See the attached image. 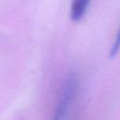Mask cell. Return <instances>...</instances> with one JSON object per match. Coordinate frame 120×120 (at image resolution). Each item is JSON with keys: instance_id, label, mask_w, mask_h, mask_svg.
<instances>
[{"instance_id": "1", "label": "cell", "mask_w": 120, "mask_h": 120, "mask_svg": "<svg viewBox=\"0 0 120 120\" xmlns=\"http://www.w3.org/2000/svg\"><path fill=\"white\" fill-rule=\"evenodd\" d=\"M79 83L75 75H70L64 82L52 120H74Z\"/></svg>"}, {"instance_id": "2", "label": "cell", "mask_w": 120, "mask_h": 120, "mask_svg": "<svg viewBox=\"0 0 120 120\" xmlns=\"http://www.w3.org/2000/svg\"><path fill=\"white\" fill-rule=\"evenodd\" d=\"M91 0H72L70 8V17L73 21H80L85 14Z\"/></svg>"}, {"instance_id": "3", "label": "cell", "mask_w": 120, "mask_h": 120, "mask_svg": "<svg viewBox=\"0 0 120 120\" xmlns=\"http://www.w3.org/2000/svg\"><path fill=\"white\" fill-rule=\"evenodd\" d=\"M119 50H120V28L117 32V35L115 36V39H114L112 46V49L110 51V56L111 57L115 56Z\"/></svg>"}]
</instances>
